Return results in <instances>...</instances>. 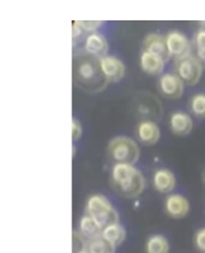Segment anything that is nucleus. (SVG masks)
I'll list each match as a JSON object with an SVG mask.
<instances>
[{"instance_id": "f3484780", "label": "nucleus", "mask_w": 205, "mask_h": 253, "mask_svg": "<svg viewBox=\"0 0 205 253\" xmlns=\"http://www.w3.org/2000/svg\"><path fill=\"white\" fill-rule=\"evenodd\" d=\"M102 236L104 237L105 240H107L109 243H112L114 247L117 248L120 247L121 244H123L125 241L126 231L124 226H122L120 223H116L109 225V226L102 229Z\"/></svg>"}, {"instance_id": "4be33fe9", "label": "nucleus", "mask_w": 205, "mask_h": 253, "mask_svg": "<svg viewBox=\"0 0 205 253\" xmlns=\"http://www.w3.org/2000/svg\"><path fill=\"white\" fill-rule=\"evenodd\" d=\"M78 25L80 26V29L82 30L84 33L87 34H93V33H96L97 30L102 27V24L104 22L102 21H77Z\"/></svg>"}, {"instance_id": "393cba45", "label": "nucleus", "mask_w": 205, "mask_h": 253, "mask_svg": "<svg viewBox=\"0 0 205 253\" xmlns=\"http://www.w3.org/2000/svg\"><path fill=\"white\" fill-rule=\"evenodd\" d=\"M82 136V126L77 118L72 119V141H78Z\"/></svg>"}, {"instance_id": "f257e3e1", "label": "nucleus", "mask_w": 205, "mask_h": 253, "mask_svg": "<svg viewBox=\"0 0 205 253\" xmlns=\"http://www.w3.org/2000/svg\"><path fill=\"white\" fill-rule=\"evenodd\" d=\"M72 79L76 87L88 94L101 93L109 84L102 70L101 59L85 51L73 54Z\"/></svg>"}, {"instance_id": "9d476101", "label": "nucleus", "mask_w": 205, "mask_h": 253, "mask_svg": "<svg viewBox=\"0 0 205 253\" xmlns=\"http://www.w3.org/2000/svg\"><path fill=\"white\" fill-rule=\"evenodd\" d=\"M142 51L156 55L163 59L165 62H168L171 58L166 43V38L157 33H150L144 38L142 42Z\"/></svg>"}, {"instance_id": "bb28decb", "label": "nucleus", "mask_w": 205, "mask_h": 253, "mask_svg": "<svg viewBox=\"0 0 205 253\" xmlns=\"http://www.w3.org/2000/svg\"><path fill=\"white\" fill-rule=\"evenodd\" d=\"M195 57L197 60L200 61L201 65H202L203 69H205V50H201V49H195Z\"/></svg>"}, {"instance_id": "0eeeda50", "label": "nucleus", "mask_w": 205, "mask_h": 253, "mask_svg": "<svg viewBox=\"0 0 205 253\" xmlns=\"http://www.w3.org/2000/svg\"><path fill=\"white\" fill-rule=\"evenodd\" d=\"M166 215L172 219H183L191 211V204L188 199L179 193H169L164 203Z\"/></svg>"}, {"instance_id": "4468645a", "label": "nucleus", "mask_w": 205, "mask_h": 253, "mask_svg": "<svg viewBox=\"0 0 205 253\" xmlns=\"http://www.w3.org/2000/svg\"><path fill=\"white\" fill-rule=\"evenodd\" d=\"M109 50V45L107 40L102 37L101 33H93L87 35L85 39L84 51L95 58L102 59L107 55Z\"/></svg>"}, {"instance_id": "5701e85b", "label": "nucleus", "mask_w": 205, "mask_h": 253, "mask_svg": "<svg viewBox=\"0 0 205 253\" xmlns=\"http://www.w3.org/2000/svg\"><path fill=\"white\" fill-rule=\"evenodd\" d=\"M193 243L200 253H205V227L197 229L193 239Z\"/></svg>"}, {"instance_id": "aec40b11", "label": "nucleus", "mask_w": 205, "mask_h": 253, "mask_svg": "<svg viewBox=\"0 0 205 253\" xmlns=\"http://www.w3.org/2000/svg\"><path fill=\"white\" fill-rule=\"evenodd\" d=\"M87 250L89 253H115L116 247H114L112 243H109L102 236H100L97 239L89 241Z\"/></svg>"}, {"instance_id": "39448f33", "label": "nucleus", "mask_w": 205, "mask_h": 253, "mask_svg": "<svg viewBox=\"0 0 205 253\" xmlns=\"http://www.w3.org/2000/svg\"><path fill=\"white\" fill-rule=\"evenodd\" d=\"M173 69H175L173 73L187 86H195L199 84L203 74V67L194 54L177 59L175 60Z\"/></svg>"}, {"instance_id": "cd10ccee", "label": "nucleus", "mask_w": 205, "mask_h": 253, "mask_svg": "<svg viewBox=\"0 0 205 253\" xmlns=\"http://www.w3.org/2000/svg\"><path fill=\"white\" fill-rule=\"evenodd\" d=\"M200 30L205 31V21L200 22Z\"/></svg>"}, {"instance_id": "2eb2a0df", "label": "nucleus", "mask_w": 205, "mask_h": 253, "mask_svg": "<svg viewBox=\"0 0 205 253\" xmlns=\"http://www.w3.org/2000/svg\"><path fill=\"white\" fill-rule=\"evenodd\" d=\"M165 61L163 59L156 57L145 51H141L140 54V67L143 73L151 76H161L165 69Z\"/></svg>"}, {"instance_id": "20e7f679", "label": "nucleus", "mask_w": 205, "mask_h": 253, "mask_svg": "<svg viewBox=\"0 0 205 253\" xmlns=\"http://www.w3.org/2000/svg\"><path fill=\"white\" fill-rule=\"evenodd\" d=\"M85 211L97 221L102 228L112 224L120 223V215L107 197L101 193H94L86 200Z\"/></svg>"}, {"instance_id": "dca6fc26", "label": "nucleus", "mask_w": 205, "mask_h": 253, "mask_svg": "<svg viewBox=\"0 0 205 253\" xmlns=\"http://www.w3.org/2000/svg\"><path fill=\"white\" fill-rule=\"evenodd\" d=\"M102 229L104 228L93 217L87 215V213H85L78 221V232L88 241H92L102 236Z\"/></svg>"}, {"instance_id": "f8f14e48", "label": "nucleus", "mask_w": 205, "mask_h": 253, "mask_svg": "<svg viewBox=\"0 0 205 253\" xmlns=\"http://www.w3.org/2000/svg\"><path fill=\"white\" fill-rule=\"evenodd\" d=\"M168 126L175 136L185 137L192 132L194 122L188 113L183 112V111H176L169 116Z\"/></svg>"}, {"instance_id": "c756f323", "label": "nucleus", "mask_w": 205, "mask_h": 253, "mask_svg": "<svg viewBox=\"0 0 205 253\" xmlns=\"http://www.w3.org/2000/svg\"><path fill=\"white\" fill-rule=\"evenodd\" d=\"M203 182H204V184H205V171H204V174H203Z\"/></svg>"}, {"instance_id": "a878e982", "label": "nucleus", "mask_w": 205, "mask_h": 253, "mask_svg": "<svg viewBox=\"0 0 205 253\" xmlns=\"http://www.w3.org/2000/svg\"><path fill=\"white\" fill-rule=\"evenodd\" d=\"M82 34H85V33L80 29V26L78 25L77 21H73L72 22V38H73V41H76L77 39H80Z\"/></svg>"}, {"instance_id": "ddd939ff", "label": "nucleus", "mask_w": 205, "mask_h": 253, "mask_svg": "<svg viewBox=\"0 0 205 253\" xmlns=\"http://www.w3.org/2000/svg\"><path fill=\"white\" fill-rule=\"evenodd\" d=\"M176 176L171 169H158L152 175V185L157 192L169 195L176 188Z\"/></svg>"}, {"instance_id": "c85d7f7f", "label": "nucleus", "mask_w": 205, "mask_h": 253, "mask_svg": "<svg viewBox=\"0 0 205 253\" xmlns=\"http://www.w3.org/2000/svg\"><path fill=\"white\" fill-rule=\"evenodd\" d=\"M77 253H89L88 250H84V251H80V252H77Z\"/></svg>"}, {"instance_id": "6ab92c4d", "label": "nucleus", "mask_w": 205, "mask_h": 253, "mask_svg": "<svg viewBox=\"0 0 205 253\" xmlns=\"http://www.w3.org/2000/svg\"><path fill=\"white\" fill-rule=\"evenodd\" d=\"M188 109L197 119H205V94L197 93L189 98Z\"/></svg>"}, {"instance_id": "9b49d317", "label": "nucleus", "mask_w": 205, "mask_h": 253, "mask_svg": "<svg viewBox=\"0 0 205 253\" xmlns=\"http://www.w3.org/2000/svg\"><path fill=\"white\" fill-rule=\"evenodd\" d=\"M101 67L108 83H118L125 75L123 61L114 55H105L101 59Z\"/></svg>"}, {"instance_id": "b1692460", "label": "nucleus", "mask_w": 205, "mask_h": 253, "mask_svg": "<svg viewBox=\"0 0 205 253\" xmlns=\"http://www.w3.org/2000/svg\"><path fill=\"white\" fill-rule=\"evenodd\" d=\"M193 45L195 46V49L205 50V31L199 29L193 38Z\"/></svg>"}, {"instance_id": "423d86ee", "label": "nucleus", "mask_w": 205, "mask_h": 253, "mask_svg": "<svg viewBox=\"0 0 205 253\" xmlns=\"http://www.w3.org/2000/svg\"><path fill=\"white\" fill-rule=\"evenodd\" d=\"M165 38L171 57H173L175 60L193 54V43L181 32L171 31Z\"/></svg>"}, {"instance_id": "a211bd4d", "label": "nucleus", "mask_w": 205, "mask_h": 253, "mask_svg": "<svg viewBox=\"0 0 205 253\" xmlns=\"http://www.w3.org/2000/svg\"><path fill=\"white\" fill-rule=\"evenodd\" d=\"M169 250H171V245L167 237L161 234H153L145 241V253H169Z\"/></svg>"}, {"instance_id": "7ed1b4c3", "label": "nucleus", "mask_w": 205, "mask_h": 253, "mask_svg": "<svg viewBox=\"0 0 205 253\" xmlns=\"http://www.w3.org/2000/svg\"><path fill=\"white\" fill-rule=\"evenodd\" d=\"M107 156L113 164L136 165L140 160L141 149L137 142L126 136H117L109 140Z\"/></svg>"}, {"instance_id": "412c9836", "label": "nucleus", "mask_w": 205, "mask_h": 253, "mask_svg": "<svg viewBox=\"0 0 205 253\" xmlns=\"http://www.w3.org/2000/svg\"><path fill=\"white\" fill-rule=\"evenodd\" d=\"M88 242H89V241L85 239V237L82 236L78 231L72 232V244H73L72 245V247H73L72 252L73 253L87 250V247H88Z\"/></svg>"}, {"instance_id": "f03ea898", "label": "nucleus", "mask_w": 205, "mask_h": 253, "mask_svg": "<svg viewBox=\"0 0 205 253\" xmlns=\"http://www.w3.org/2000/svg\"><path fill=\"white\" fill-rule=\"evenodd\" d=\"M110 185L121 197L134 199L145 189V177L139 169L131 164H113L110 169Z\"/></svg>"}, {"instance_id": "1a4fd4ad", "label": "nucleus", "mask_w": 205, "mask_h": 253, "mask_svg": "<svg viewBox=\"0 0 205 253\" xmlns=\"http://www.w3.org/2000/svg\"><path fill=\"white\" fill-rule=\"evenodd\" d=\"M136 134L140 144L153 146L160 140L161 131L156 121L151 119H143L137 125Z\"/></svg>"}, {"instance_id": "6e6552de", "label": "nucleus", "mask_w": 205, "mask_h": 253, "mask_svg": "<svg viewBox=\"0 0 205 253\" xmlns=\"http://www.w3.org/2000/svg\"><path fill=\"white\" fill-rule=\"evenodd\" d=\"M185 84L175 73H166L159 77L158 89L169 100H178L184 93Z\"/></svg>"}]
</instances>
